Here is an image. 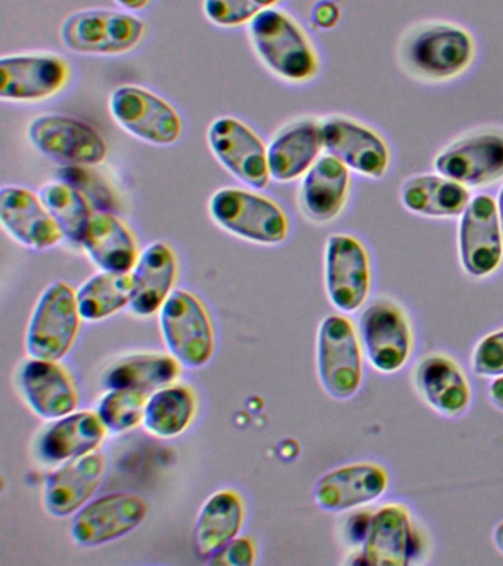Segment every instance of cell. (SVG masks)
<instances>
[{"label": "cell", "mask_w": 503, "mask_h": 566, "mask_svg": "<svg viewBox=\"0 0 503 566\" xmlns=\"http://www.w3.org/2000/svg\"><path fill=\"white\" fill-rule=\"evenodd\" d=\"M326 153L370 179H379L390 167L387 142L374 128L356 119L333 115L321 122Z\"/></svg>", "instance_id": "obj_16"}, {"label": "cell", "mask_w": 503, "mask_h": 566, "mask_svg": "<svg viewBox=\"0 0 503 566\" xmlns=\"http://www.w3.org/2000/svg\"><path fill=\"white\" fill-rule=\"evenodd\" d=\"M459 259L474 277L496 272L503 260V234L497 203L490 195L471 198L459 221Z\"/></svg>", "instance_id": "obj_12"}, {"label": "cell", "mask_w": 503, "mask_h": 566, "mask_svg": "<svg viewBox=\"0 0 503 566\" xmlns=\"http://www.w3.org/2000/svg\"><path fill=\"white\" fill-rule=\"evenodd\" d=\"M360 335L370 365L395 374L409 360L412 332L408 318L390 301H375L360 317Z\"/></svg>", "instance_id": "obj_17"}, {"label": "cell", "mask_w": 503, "mask_h": 566, "mask_svg": "<svg viewBox=\"0 0 503 566\" xmlns=\"http://www.w3.org/2000/svg\"><path fill=\"white\" fill-rule=\"evenodd\" d=\"M493 539L499 551L503 553V522L494 528Z\"/></svg>", "instance_id": "obj_42"}, {"label": "cell", "mask_w": 503, "mask_h": 566, "mask_svg": "<svg viewBox=\"0 0 503 566\" xmlns=\"http://www.w3.org/2000/svg\"><path fill=\"white\" fill-rule=\"evenodd\" d=\"M415 534L409 512L400 504H387L370 516L360 553V564L406 566L415 555Z\"/></svg>", "instance_id": "obj_23"}, {"label": "cell", "mask_w": 503, "mask_h": 566, "mask_svg": "<svg viewBox=\"0 0 503 566\" xmlns=\"http://www.w3.org/2000/svg\"><path fill=\"white\" fill-rule=\"evenodd\" d=\"M489 397L493 406H496L499 410L503 411V376H497V378L490 384Z\"/></svg>", "instance_id": "obj_40"}, {"label": "cell", "mask_w": 503, "mask_h": 566, "mask_svg": "<svg viewBox=\"0 0 503 566\" xmlns=\"http://www.w3.org/2000/svg\"><path fill=\"white\" fill-rule=\"evenodd\" d=\"M148 394L143 389H108V392L101 398L96 413H98L108 431H130L144 420Z\"/></svg>", "instance_id": "obj_35"}, {"label": "cell", "mask_w": 503, "mask_h": 566, "mask_svg": "<svg viewBox=\"0 0 503 566\" xmlns=\"http://www.w3.org/2000/svg\"><path fill=\"white\" fill-rule=\"evenodd\" d=\"M207 144L220 166L253 189H264L271 181L268 146L250 126L235 117H219L207 130Z\"/></svg>", "instance_id": "obj_11"}, {"label": "cell", "mask_w": 503, "mask_h": 566, "mask_svg": "<svg viewBox=\"0 0 503 566\" xmlns=\"http://www.w3.org/2000/svg\"><path fill=\"white\" fill-rule=\"evenodd\" d=\"M317 375L331 397L347 400L359 391L364 366L359 339L353 323L329 316L317 332Z\"/></svg>", "instance_id": "obj_9"}, {"label": "cell", "mask_w": 503, "mask_h": 566, "mask_svg": "<svg viewBox=\"0 0 503 566\" xmlns=\"http://www.w3.org/2000/svg\"><path fill=\"white\" fill-rule=\"evenodd\" d=\"M132 296L129 307L138 316H153L160 312L169 298L176 277L178 261L174 250L165 242L149 243L140 252L130 272Z\"/></svg>", "instance_id": "obj_24"}, {"label": "cell", "mask_w": 503, "mask_h": 566, "mask_svg": "<svg viewBox=\"0 0 503 566\" xmlns=\"http://www.w3.org/2000/svg\"><path fill=\"white\" fill-rule=\"evenodd\" d=\"M400 199L413 214L450 219L462 216L471 201V192L465 185L437 172L410 177L401 185Z\"/></svg>", "instance_id": "obj_30"}, {"label": "cell", "mask_w": 503, "mask_h": 566, "mask_svg": "<svg viewBox=\"0 0 503 566\" xmlns=\"http://www.w3.org/2000/svg\"><path fill=\"white\" fill-rule=\"evenodd\" d=\"M247 27L255 55L276 77L302 84L319 73V56L311 38L284 9H268Z\"/></svg>", "instance_id": "obj_1"}, {"label": "cell", "mask_w": 503, "mask_h": 566, "mask_svg": "<svg viewBox=\"0 0 503 566\" xmlns=\"http://www.w3.org/2000/svg\"><path fill=\"white\" fill-rule=\"evenodd\" d=\"M244 502L233 490H220L206 500L193 530V551L201 559L211 556L238 537L244 524Z\"/></svg>", "instance_id": "obj_28"}, {"label": "cell", "mask_w": 503, "mask_h": 566, "mask_svg": "<svg viewBox=\"0 0 503 566\" xmlns=\"http://www.w3.org/2000/svg\"><path fill=\"white\" fill-rule=\"evenodd\" d=\"M325 286L339 312L355 313L370 290L369 255L350 234H333L325 248Z\"/></svg>", "instance_id": "obj_14"}, {"label": "cell", "mask_w": 503, "mask_h": 566, "mask_svg": "<svg viewBox=\"0 0 503 566\" xmlns=\"http://www.w3.org/2000/svg\"><path fill=\"white\" fill-rule=\"evenodd\" d=\"M108 109L117 126L147 144L169 146L182 136L178 111L148 88L135 84L117 87L109 95Z\"/></svg>", "instance_id": "obj_7"}, {"label": "cell", "mask_w": 503, "mask_h": 566, "mask_svg": "<svg viewBox=\"0 0 503 566\" xmlns=\"http://www.w3.org/2000/svg\"><path fill=\"white\" fill-rule=\"evenodd\" d=\"M83 321H103L130 304V273L101 272L76 291Z\"/></svg>", "instance_id": "obj_34"}, {"label": "cell", "mask_w": 503, "mask_h": 566, "mask_svg": "<svg viewBox=\"0 0 503 566\" xmlns=\"http://www.w3.org/2000/svg\"><path fill=\"white\" fill-rule=\"evenodd\" d=\"M387 489L386 469L374 463L347 464L317 481L315 502L322 511L346 512L375 502Z\"/></svg>", "instance_id": "obj_19"}, {"label": "cell", "mask_w": 503, "mask_h": 566, "mask_svg": "<svg viewBox=\"0 0 503 566\" xmlns=\"http://www.w3.org/2000/svg\"><path fill=\"white\" fill-rule=\"evenodd\" d=\"M39 197L59 224L64 238L74 243H82L94 214L86 195L67 180H52L42 186Z\"/></svg>", "instance_id": "obj_33"}, {"label": "cell", "mask_w": 503, "mask_h": 566, "mask_svg": "<svg viewBox=\"0 0 503 566\" xmlns=\"http://www.w3.org/2000/svg\"><path fill=\"white\" fill-rule=\"evenodd\" d=\"M160 327L171 356L188 369L206 366L213 357V325L192 292H171L160 310Z\"/></svg>", "instance_id": "obj_6"}, {"label": "cell", "mask_w": 503, "mask_h": 566, "mask_svg": "<svg viewBox=\"0 0 503 566\" xmlns=\"http://www.w3.org/2000/svg\"><path fill=\"white\" fill-rule=\"evenodd\" d=\"M197 411L196 394L185 385H167L148 397L144 428L158 438H175L191 424Z\"/></svg>", "instance_id": "obj_32"}, {"label": "cell", "mask_w": 503, "mask_h": 566, "mask_svg": "<svg viewBox=\"0 0 503 566\" xmlns=\"http://www.w3.org/2000/svg\"><path fill=\"white\" fill-rule=\"evenodd\" d=\"M72 70L51 52L14 53L0 60V99L30 104L51 99L67 86Z\"/></svg>", "instance_id": "obj_10"}, {"label": "cell", "mask_w": 503, "mask_h": 566, "mask_svg": "<svg viewBox=\"0 0 503 566\" xmlns=\"http://www.w3.org/2000/svg\"><path fill=\"white\" fill-rule=\"evenodd\" d=\"M147 513L148 504L138 494L103 495L92 500L76 513L70 531L78 546H103L138 528Z\"/></svg>", "instance_id": "obj_15"}, {"label": "cell", "mask_w": 503, "mask_h": 566, "mask_svg": "<svg viewBox=\"0 0 503 566\" xmlns=\"http://www.w3.org/2000/svg\"><path fill=\"white\" fill-rule=\"evenodd\" d=\"M475 52L470 31L450 22H431L408 35L401 48V60L418 77L446 82L465 73Z\"/></svg>", "instance_id": "obj_3"}, {"label": "cell", "mask_w": 503, "mask_h": 566, "mask_svg": "<svg viewBox=\"0 0 503 566\" xmlns=\"http://www.w3.org/2000/svg\"><path fill=\"white\" fill-rule=\"evenodd\" d=\"M322 124L297 119L282 127L268 146L269 171L277 184H290L306 175L324 150Z\"/></svg>", "instance_id": "obj_21"}, {"label": "cell", "mask_w": 503, "mask_h": 566, "mask_svg": "<svg viewBox=\"0 0 503 566\" xmlns=\"http://www.w3.org/2000/svg\"><path fill=\"white\" fill-rule=\"evenodd\" d=\"M108 429L95 411H73L56 419L38 441V454L43 462L61 463L94 453Z\"/></svg>", "instance_id": "obj_27"}, {"label": "cell", "mask_w": 503, "mask_h": 566, "mask_svg": "<svg viewBox=\"0 0 503 566\" xmlns=\"http://www.w3.org/2000/svg\"><path fill=\"white\" fill-rule=\"evenodd\" d=\"M0 221L14 241L30 250H50L64 239L42 198L21 186L0 190Z\"/></svg>", "instance_id": "obj_18"}, {"label": "cell", "mask_w": 503, "mask_h": 566, "mask_svg": "<svg viewBox=\"0 0 503 566\" xmlns=\"http://www.w3.org/2000/svg\"><path fill=\"white\" fill-rule=\"evenodd\" d=\"M179 366L171 354H135L108 367L103 375V385L107 389L132 388L149 392L174 382Z\"/></svg>", "instance_id": "obj_31"}, {"label": "cell", "mask_w": 503, "mask_h": 566, "mask_svg": "<svg viewBox=\"0 0 503 566\" xmlns=\"http://www.w3.org/2000/svg\"><path fill=\"white\" fill-rule=\"evenodd\" d=\"M497 212H499V221H501L502 234H503V186L501 192H499L497 197Z\"/></svg>", "instance_id": "obj_43"}, {"label": "cell", "mask_w": 503, "mask_h": 566, "mask_svg": "<svg viewBox=\"0 0 503 566\" xmlns=\"http://www.w3.org/2000/svg\"><path fill=\"white\" fill-rule=\"evenodd\" d=\"M77 296L65 282H54L39 296L25 332L29 356L60 361L67 356L81 327Z\"/></svg>", "instance_id": "obj_5"}, {"label": "cell", "mask_w": 503, "mask_h": 566, "mask_svg": "<svg viewBox=\"0 0 503 566\" xmlns=\"http://www.w3.org/2000/svg\"><path fill=\"white\" fill-rule=\"evenodd\" d=\"M209 212L219 228L244 241L280 245L289 238L290 220L280 203L253 190H216L209 201Z\"/></svg>", "instance_id": "obj_4"}, {"label": "cell", "mask_w": 503, "mask_h": 566, "mask_svg": "<svg viewBox=\"0 0 503 566\" xmlns=\"http://www.w3.org/2000/svg\"><path fill=\"white\" fill-rule=\"evenodd\" d=\"M472 370L480 376H503V331L481 339L472 356Z\"/></svg>", "instance_id": "obj_37"}, {"label": "cell", "mask_w": 503, "mask_h": 566, "mask_svg": "<svg viewBox=\"0 0 503 566\" xmlns=\"http://www.w3.org/2000/svg\"><path fill=\"white\" fill-rule=\"evenodd\" d=\"M28 139L39 153L69 166L92 167L107 158V142L90 123L64 114H42L28 126Z\"/></svg>", "instance_id": "obj_8"}, {"label": "cell", "mask_w": 503, "mask_h": 566, "mask_svg": "<svg viewBox=\"0 0 503 566\" xmlns=\"http://www.w3.org/2000/svg\"><path fill=\"white\" fill-rule=\"evenodd\" d=\"M19 387L30 409L43 419L64 418L78 405L77 389L59 361L30 358L19 371Z\"/></svg>", "instance_id": "obj_20"}, {"label": "cell", "mask_w": 503, "mask_h": 566, "mask_svg": "<svg viewBox=\"0 0 503 566\" xmlns=\"http://www.w3.org/2000/svg\"><path fill=\"white\" fill-rule=\"evenodd\" d=\"M255 560V547L250 538L237 537L220 548L209 562L211 565L251 566Z\"/></svg>", "instance_id": "obj_38"}, {"label": "cell", "mask_w": 503, "mask_h": 566, "mask_svg": "<svg viewBox=\"0 0 503 566\" xmlns=\"http://www.w3.org/2000/svg\"><path fill=\"white\" fill-rule=\"evenodd\" d=\"M434 168L467 188L496 184L503 179V132H475L454 140L437 155Z\"/></svg>", "instance_id": "obj_13"}, {"label": "cell", "mask_w": 503, "mask_h": 566, "mask_svg": "<svg viewBox=\"0 0 503 566\" xmlns=\"http://www.w3.org/2000/svg\"><path fill=\"white\" fill-rule=\"evenodd\" d=\"M423 400L437 413L461 416L471 401L470 384L453 360L444 356L423 358L415 374Z\"/></svg>", "instance_id": "obj_29"}, {"label": "cell", "mask_w": 503, "mask_h": 566, "mask_svg": "<svg viewBox=\"0 0 503 566\" xmlns=\"http://www.w3.org/2000/svg\"><path fill=\"white\" fill-rule=\"evenodd\" d=\"M282 0H202V12L211 24L222 29L249 25L255 17L276 8Z\"/></svg>", "instance_id": "obj_36"}, {"label": "cell", "mask_w": 503, "mask_h": 566, "mask_svg": "<svg viewBox=\"0 0 503 566\" xmlns=\"http://www.w3.org/2000/svg\"><path fill=\"white\" fill-rule=\"evenodd\" d=\"M122 9L129 12H143L151 7L154 0H114Z\"/></svg>", "instance_id": "obj_41"}, {"label": "cell", "mask_w": 503, "mask_h": 566, "mask_svg": "<svg viewBox=\"0 0 503 566\" xmlns=\"http://www.w3.org/2000/svg\"><path fill=\"white\" fill-rule=\"evenodd\" d=\"M147 22L125 9L90 8L70 13L60 29L61 42L78 55H126L143 43Z\"/></svg>", "instance_id": "obj_2"}, {"label": "cell", "mask_w": 503, "mask_h": 566, "mask_svg": "<svg viewBox=\"0 0 503 566\" xmlns=\"http://www.w3.org/2000/svg\"><path fill=\"white\" fill-rule=\"evenodd\" d=\"M82 247L101 272L130 273L140 255L135 234L108 211H94Z\"/></svg>", "instance_id": "obj_26"}, {"label": "cell", "mask_w": 503, "mask_h": 566, "mask_svg": "<svg viewBox=\"0 0 503 566\" xmlns=\"http://www.w3.org/2000/svg\"><path fill=\"white\" fill-rule=\"evenodd\" d=\"M104 473L105 460L95 451L69 460L46 480L43 504L48 513L65 517L81 511L98 491Z\"/></svg>", "instance_id": "obj_22"}, {"label": "cell", "mask_w": 503, "mask_h": 566, "mask_svg": "<svg viewBox=\"0 0 503 566\" xmlns=\"http://www.w3.org/2000/svg\"><path fill=\"white\" fill-rule=\"evenodd\" d=\"M339 17H342V12H339L338 4L334 3L333 0H321L312 9V22L317 29H334L338 24Z\"/></svg>", "instance_id": "obj_39"}, {"label": "cell", "mask_w": 503, "mask_h": 566, "mask_svg": "<svg viewBox=\"0 0 503 566\" xmlns=\"http://www.w3.org/2000/svg\"><path fill=\"white\" fill-rule=\"evenodd\" d=\"M348 193L350 170L339 159L326 154L303 176L298 202L304 216L316 223H326L342 214Z\"/></svg>", "instance_id": "obj_25"}]
</instances>
